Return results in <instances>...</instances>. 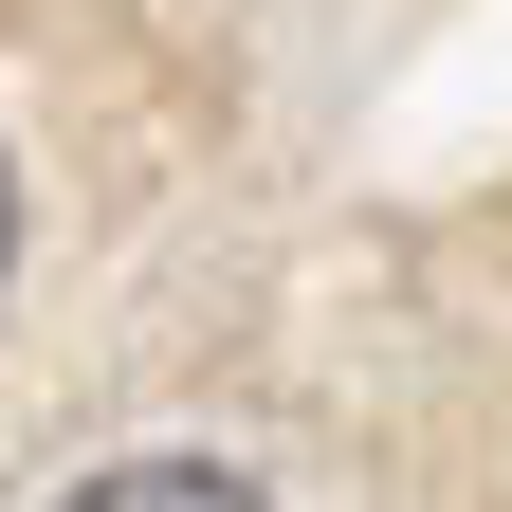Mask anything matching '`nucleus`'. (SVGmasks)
Returning <instances> with one entry per match:
<instances>
[{"label": "nucleus", "instance_id": "nucleus-2", "mask_svg": "<svg viewBox=\"0 0 512 512\" xmlns=\"http://www.w3.org/2000/svg\"><path fill=\"white\" fill-rule=\"evenodd\" d=\"M0 293H19V165H0Z\"/></svg>", "mask_w": 512, "mask_h": 512}, {"label": "nucleus", "instance_id": "nucleus-1", "mask_svg": "<svg viewBox=\"0 0 512 512\" xmlns=\"http://www.w3.org/2000/svg\"><path fill=\"white\" fill-rule=\"evenodd\" d=\"M55 512H275L238 458H110V476H74Z\"/></svg>", "mask_w": 512, "mask_h": 512}]
</instances>
